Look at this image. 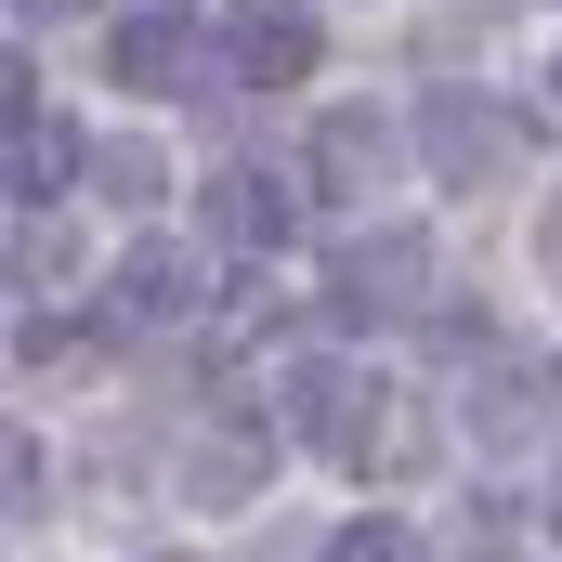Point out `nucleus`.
<instances>
[{
    "label": "nucleus",
    "instance_id": "f257e3e1",
    "mask_svg": "<svg viewBox=\"0 0 562 562\" xmlns=\"http://www.w3.org/2000/svg\"><path fill=\"white\" fill-rule=\"evenodd\" d=\"M276 406H288V431H301V445H327L340 471L406 458V406H393V380H367V367H340V353H301Z\"/></svg>",
    "mask_w": 562,
    "mask_h": 562
},
{
    "label": "nucleus",
    "instance_id": "f03ea898",
    "mask_svg": "<svg viewBox=\"0 0 562 562\" xmlns=\"http://www.w3.org/2000/svg\"><path fill=\"white\" fill-rule=\"evenodd\" d=\"M419 288H431V236L419 223H380V236H353L327 262V314L340 327H393V314H419Z\"/></svg>",
    "mask_w": 562,
    "mask_h": 562
},
{
    "label": "nucleus",
    "instance_id": "7ed1b4c3",
    "mask_svg": "<svg viewBox=\"0 0 562 562\" xmlns=\"http://www.w3.org/2000/svg\"><path fill=\"white\" fill-rule=\"evenodd\" d=\"M0 170H13V210H26V223H40V210L66 196V170H79V132L53 119L40 66H0Z\"/></svg>",
    "mask_w": 562,
    "mask_h": 562
},
{
    "label": "nucleus",
    "instance_id": "20e7f679",
    "mask_svg": "<svg viewBox=\"0 0 562 562\" xmlns=\"http://www.w3.org/2000/svg\"><path fill=\"white\" fill-rule=\"evenodd\" d=\"M419 157H431V183H497V170L524 157V132H510V105H484V92H431L419 105Z\"/></svg>",
    "mask_w": 562,
    "mask_h": 562
},
{
    "label": "nucleus",
    "instance_id": "39448f33",
    "mask_svg": "<svg viewBox=\"0 0 562 562\" xmlns=\"http://www.w3.org/2000/svg\"><path fill=\"white\" fill-rule=\"evenodd\" d=\"M223 79H249V92L314 79V13H301V0H236V13H223Z\"/></svg>",
    "mask_w": 562,
    "mask_h": 562
},
{
    "label": "nucleus",
    "instance_id": "423d86ee",
    "mask_svg": "<svg viewBox=\"0 0 562 562\" xmlns=\"http://www.w3.org/2000/svg\"><path fill=\"white\" fill-rule=\"evenodd\" d=\"M196 66H210V40L157 0V13H119V40H105V79L119 92H196Z\"/></svg>",
    "mask_w": 562,
    "mask_h": 562
},
{
    "label": "nucleus",
    "instance_id": "0eeeda50",
    "mask_svg": "<svg viewBox=\"0 0 562 562\" xmlns=\"http://www.w3.org/2000/svg\"><path fill=\"white\" fill-rule=\"evenodd\" d=\"M210 236L249 249V262H276L288 236H301V183H276V170H223V183H210Z\"/></svg>",
    "mask_w": 562,
    "mask_h": 562
},
{
    "label": "nucleus",
    "instance_id": "6e6552de",
    "mask_svg": "<svg viewBox=\"0 0 562 562\" xmlns=\"http://www.w3.org/2000/svg\"><path fill=\"white\" fill-rule=\"evenodd\" d=\"M196 249H170V236H144L132 262H119V288H105V314H119V327H183V314H196Z\"/></svg>",
    "mask_w": 562,
    "mask_h": 562
},
{
    "label": "nucleus",
    "instance_id": "1a4fd4ad",
    "mask_svg": "<svg viewBox=\"0 0 562 562\" xmlns=\"http://www.w3.org/2000/svg\"><path fill=\"white\" fill-rule=\"evenodd\" d=\"M550 393H562V367H537V353H510V367L484 380V406H471V431H484V445H524V431H550Z\"/></svg>",
    "mask_w": 562,
    "mask_h": 562
},
{
    "label": "nucleus",
    "instance_id": "9d476101",
    "mask_svg": "<svg viewBox=\"0 0 562 562\" xmlns=\"http://www.w3.org/2000/svg\"><path fill=\"white\" fill-rule=\"evenodd\" d=\"M262 471H276V445H262V431H196V445H183V484H196L210 510L262 497Z\"/></svg>",
    "mask_w": 562,
    "mask_h": 562
},
{
    "label": "nucleus",
    "instance_id": "9b49d317",
    "mask_svg": "<svg viewBox=\"0 0 562 562\" xmlns=\"http://www.w3.org/2000/svg\"><path fill=\"white\" fill-rule=\"evenodd\" d=\"M314 170H327V196H367V183L393 170V132H380L367 105H340V119L314 132Z\"/></svg>",
    "mask_w": 562,
    "mask_h": 562
},
{
    "label": "nucleus",
    "instance_id": "f8f14e48",
    "mask_svg": "<svg viewBox=\"0 0 562 562\" xmlns=\"http://www.w3.org/2000/svg\"><path fill=\"white\" fill-rule=\"evenodd\" d=\"M92 170H105V196H119V210H157V183H170V170H157V144H105Z\"/></svg>",
    "mask_w": 562,
    "mask_h": 562
},
{
    "label": "nucleus",
    "instance_id": "ddd939ff",
    "mask_svg": "<svg viewBox=\"0 0 562 562\" xmlns=\"http://www.w3.org/2000/svg\"><path fill=\"white\" fill-rule=\"evenodd\" d=\"M13 288H26V301L66 288V236H53V223H13Z\"/></svg>",
    "mask_w": 562,
    "mask_h": 562
},
{
    "label": "nucleus",
    "instance_id": "4468645a",
    "mask_svg": "<svg viewBox=\"0 0 562 562\" xmlns=\"http://www.w3.org/2000/svg\"><path fill=\"white\" fill-rule=\"evenodd\" d=\"M327 562H419V537H406V524H340Z\"/></svg>",
    "mask_w": 562,
    "mask_h": 562
},
{
    "label": "nucleus",
    "instance_id": "2eb2a0df",
    "mask_svg": "<svg viewBox=\"0 0 562 562\" xmlns=\"http://www.w3.org/2000/svg\"><path fill=\"white\" fill-rule=\"evenodd\" d=\"M0 484H13V510H53V458H40V445H26V431H13V445H0Z\"/></svg>",
    "mask_w": 562,
    "mask_h": 562
},
{
    "label": "nucleus",
    "instance_id": "dca6fc26",
    "mask_svg": "<svg viewBox=\"0 0 562 562\" xmlns=\"http://www.w3.org/2000/svg\"><path fill=\"white\" fill-rule=\"evenodd\" d=\"M13 13H26V26H53V13H92V0H13Z\"/></svg>",
    "mask_w": 562,
    "mask_h": 562
},
{
    "label": "nucleus",
    "instance_id": "f3484780",
    "mask_svg": "<svg viewBox=\"0 0 562 562\" xmlns=\"http://www.w3.org/2000/svg\"><path fill=\"white\" fill-rule=\"evenodd\" d=\"M537 249H550V276H562V210H550V223H537Z\"/></svg>",
    "mask_w": 562,
    "mask_h": 562
},
{
    "label": "nucleus",
    "instance_id": "a211bd4d",
    "mask_svg": "<svg viewBox=\"0 0 562 562\" xmlns=\"http://www.w3.org/2000/svg\"><path fill=\"white\" fill-rule=\"evenodd\" d=\"M550 92H562V66H550Z\"/></svg>",
    "mask_w": 562,
    "mask_h": 562
}]
</instances>
